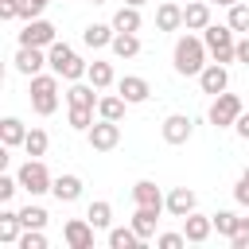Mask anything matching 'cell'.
I'll return each instance as SVG.
<instances>
[{"label": "cell", "instance_id": "1", "mask_svg": "<svg viewBox=\"0 0 249 249\" xmlns=\"http://www.w3.org/2000/svg\"><path fill=\"white\" fill-rule=\"evenodd\" d=\"M206 54H210V51H206V43H202L198 35H191V31H187V35H179V39H175V51H171L175 74H183V78H191V74H195V78H198V74H202V66H206Z\"/></svg>", "mask_w": 249, "mask_h": 249}, {"label": "cell", "instance_id": "2", "mask_svg": "<svg viewBox=\"0 0 249 249\" xmlns=\"http://www.w3.org/2000/svg\"><path fill=\"white\" fill-rule=\"evenodd\" d=\"M47 66H51L58 78H66V82H82L86 70H89V62H82V58L74 54V47H70V43H58V39L47 47Z\"/></svg>", "mask_w": 249, "mask_h": 249}, {"label": "cell", "instance_id": "3", "mask_svg": "<svg viewBox=\"0 0 249 249\" xmlns=\"http://www.w3.org/2000/svg\"><path fill=\"white\" fill-rule=\"evenodd\" d=\"M233 35H237V31H233L230 23H210V27L202 31V43H206V51H210L214 62H222V66L237 62V39H233Z\"/></svg>", "mask_w": 249, "mask_h": 249}, {"label": "cell", "instance_id": "4", "mask_svg": "<svg viewBox=\"0 0 249 249\" xmlns=\"http://www.w3.org/2000/svg\"><path fill=\"white\" fill-rule=\"evenodd\" d=\"M31 109L39 117H51L58 109V74H35L31 78Z\"/></svg>", "mask_w": 249, "mask_h": 249}, {"label": "cell", "instance_id": "5", "mask_svg": "<svg viewBox=\"0 0 249 249\" xmlns=\"http://www.w3.org/2000/svg\"><path fill=\"white\" fill-rule=\"evenodd\" d=\"M16 179H19V187H23L27 195H47V191H51V183H54V179H51V171H47V163H43V160H35V156L16 171Z\"/></svg>", "mask_w": 249, "mask_h": 249}, {"label": "cell", "instance_id": "6", "mask_svg": "<svg viewBox=\"0 0 249 249\" xmlns=\"http://www.w3.org/2000/svg\"><path fill=\"white\" fill-rule=\"evenodd\" d=\"M241 113H245V109H241V97L226 89V93H218L214 105H210V124H214V128H230V124H237Z\"/></svg>", "mask_w": 249, "mask_h": 249}, {"label": "cell", "instance_id": "7", "mask_svg": "<svg viewBox=\"0 0 249 249\" xmlns=\"http://www.w3.org/2000/svg\"><path fill=\"white\" fill-rule=\"evenodd\" d=\"M86 140H89V148L93 152H113L117 144H121V121H93L89 124V132H86Z\"/></svg>", "mask_w": 249, "mask_h": 249}, {"label": "cell", "instance_id": "8", "mask_svg": "<svg viewBox=\"0 0 249 249\" xmlns=\"http://www.w3.org/2000/svg\"><path fill=\"white\" fill-rule=\"evenodd\" d=\"M54 39H58V35H54V23L43 19V16H39V19H27V27L19 31V47H43V51H47Z\"/></svg>", "mask_w": 249, "mask_h": 249}, {"label": "cell", "instance_id": "9", "mask_svg": "<svg viewBox=\"0 0 249 249\" xmlns=\"http://www.w3.org/2000/svg\"><path fill=\"white\" fill-rule=\"evenodd\" d=\"M93 222L89 218H70L66 226H62V241L70 245V249H93Z\"/></svg>", "mask_w": 249, "mask_h": 249}, {"label": "cell", "instance_id": "10", "mask_svg": "<svg viewBox=\"0 0 249 249\" xmlns=\"http://www.w3.org/2000/svg\"><path fill=\"white\" fill-rule=\"evenodd\" d=\"M198 86H202V93L218 97V93H226V89H230V70H226L222 62H206V66H202V74H198Z\"/></svg>", "mask_w": 249, "mask_h": 249}, {"label": "cell", "instance_id": "11", "mask_svg": "<svg viewBox=\"0 0 249 249\" xmlns=\"http://www.w3.org/2000/svg\"><path fill=\"white\" fill-rule=\"evenodd\" d=\"M160 132H163V140H167V144H187V140H191V132H195V121H191L187 113H171V117H163Z\"/></svg>", "mask_w": 249, "mask_h": 249}, {"label": "cell", "instance_id": "12", "mask_svg": "<svg viewBox=\"0 0 249 249\" xmlns=\"http://www.w3.org/2000/svg\"><path fill=\"white\" fill-rule=\"evenodd\" d=\"M163 206H167V214H171V218H187V214L198 206V195H195L191 187H171V191H167V198H163Z\"/></svg>", "mask_w": 249, "mask_h": 249}, {"label": "cell", "instance_id": "13", "mask_svg": "<svg viewBox=\"0 0 249 249\" xmlns=\"http://www.w3.org/2000/svg\"><path fill=\"white\" fill-rule=\"evenodd\" d=\"M183 233H187V241H191V245H202V241L214 233V218H210V214L191 210V214L183 218Z\"/></svg>", "mask_w": 249, "mask_h": 249}, {"label": "cell", "instance_id": "14", "mask_svg": "<svg viewBox=\"0 0 249 249\" xmlns=\"http://www.w3.org/2000/svg\"><path fill=\"white\" fill-rule=\"evenodd\" d=\"M43 66H47V51L43 47H19L16 51V70L19 74L35 78V74H43Z\"/></svg>", "mask_w": 249, "mask_h": 249}, {"label": "cell", "instance_id": "15", "mask_svg": "<svg viewBox=\"0 0 249 249\" xmlns=\"http://www.w3.org/2000/svg\"><path fill=\"white\" fill-rule=\"evenodd\" d=\"M117 93H121L128 105H140V101H148L152 86H148V78H140V74H124V78L117 82Z\"/></svg>", "mask_w": 249, "mask_h": 249}, {"label": "cell", "instance_id": "16", "mask_svg": "<svg viewBox=\"0 0 249 249\" xmlns=\"http://www.w3.org/2000/svg\"><path fill=\"white\" fill-rule=\"evenodd\" d=\"M160 214H163V206H136V214H132V230L148 241V237H156V226H160Z\"/></svg>", "mask_w": 249, "mask_h": 249}, {"label": "cell", "instance_id": "17", "mask_svg": "<svg viewBox=\"0 0 249 249\" xmlns=\"http://www.w3.org/2000/svg\"><path fill=\"white\" fill-rule=\"evenodd\" d=\"M183 27H187V31H206V27H210V4H206V0H187V8H183Z\"/></svg>", "mask_w": 249, "mask_h": 249}, {"label": "cell", "instance_id": "18", "mask_svg": "<svg viewBox=\"0 0 249 249\" xmlns=\"http://www.w3.org/2000/svg\"><path fill=\"white\" fill-rule=\"evenodd\" d=\"M156 27H160V31H179V27H183V8H179L175 0H160V8H156Z\"/></svg>", "mask_w": 249, "mask_h": 249}, {"label": "cell", "instance_id": "19", "mask_svg": "<svg viewBox=\"0 0 249 249\" xmlns=\"http://www.w3.org/2000/svg\"><path fill=\"white\" fill-rule=\"evenodd\" d=\"M113 35H117V27H113V23H89V27L82 31V43H86L89 51H101V47H109V43H113Z\"/></svg>", "mask_w": 249, "mask_h": 249}, {"label": "cell", "instance_id": "20", "mask_svg": "<svg viewBox=\"0 0 249 249\" xmlns=\"http://www.w3.org/2000/svg\"><path fill=\"white\" fill-rule=\"evenodd\" d=\"M51 195H54L58 202H78V198H82V179H78V175H58V179L51 183Z\"/></svg>", "mask_w": 249, "mask_h": 249}, {"label": "cell", "instance_id": "21", "mask_svg": "<svg viewBox=\"0 0 249 249\" xmlns=\"http://www.w3.org/2000/svg\"><path fill=\"white\" fill-rule=\"evenodd\" d=\"M19 233H23V222H19V210H0V241L4 245H16L19 241Z\"/></svg>", "mask_w": 249, "mask_h": 249}, {"label": "cell", "instance_id": "22", "mask_svg": "<svg viewBox=\"0 0 249 249\" xmlns=\"http://www.w3.org/2000/svg\"><path fill=\"white\" fill-rule=\"evenodd\" d=\"M109 47H113L117 58H136V54H140V35H136V31H117Z\"/></svg>", "mask_w": 249, "mask_h": 249}, {"label": "cell", "instance_id": "23", "mask_svg": "<svg viewBox=\"0 0 249 249\" xmlns=\"http://www.w3.org/2000/svg\"><path fill=\"white\" fill-rule=\"evenodd\" d=\"M23 140H27L23 121H19V117H4V121H0V144H4V148H16V144H23Z\"/></svg>", "mask_w": 249, "mask_h": 249}, {"label": "cell", "instance_id": "24", "mask_svg": "<svg viewBox=\"0 0 249 249\" xmlns=\"http://www.w3.org/2000/svg\"><path fill=\"white\" fill-rule=\"evenodd\" d=\"M132 202L136 206H163V195H160V187L152 183V179H140L136 187H132ZM167 210V206H163Z\"/></svg>", "mask_w": 249, "mask_h": 249}, {"label": "cell", "instance_id": "25", "mask_svg": "<svg viewBox=\"0 0 249 249\" xmlns=\"http://www.w3.org/2000/svg\"><path fill=\"white\" fill-rule=\"evenodd\" d=\"M144 245V237L132 230V226H117V230H109V249H140Z\"/></svg>", "mask_w": 249, "mask_h": 249}, {"label": "cell", "instance_id": "26", "mask_svg": "<svg viewBox=\"0 0 249 249\" xmlns=\"http://www.w3.org/2000/svg\"><path fill=\"white\" fill-rule=\"evenodd\" d=\"M140 8H132V4H121L117 12H113V27L117 31H140Z\"/></svg>", "mask_w": 249, "mask_h": 249}, {"label": "cell", "instance_id": "27", "mask_svg": "<svg viewBox=\"0 0 249 249\" xmlns=\"http://www.w3.org/2000/svg\"><path fill=\"white\" fill-rule=\"evenodd\" d=\"M97 86H82V82H70V89H66V101L70 105H86V109H97V93H93Z\"/></svg>", "mask_w": 249, "mask_h": 249}, {"label": "cell", "instance_id": "28", "mask_svg": "<svg viewBox=\"0 0 249 249\" xmlns=\"http://www.w3.org/2000/svg\"><path fill=\"white\" fill-rule=\"evenodd\" d=\"M124 97L121 93H105V97H97V117H105V121H121L124 117Z\"/></svg>", "mask_w": 249, "mask_h": 249}, {"label": "cell", "instance_id": "29", "mask_svg": "<svg viewBox=\"0 0 249 249\" xmlns=\"http://www.w3.org/2000/svg\"><path fill=\"white\" fill-rule=\"evenodd\" d=\"M86 78H89V86H97V89H109V86L117 82V78H113V66H109V62H101V58H93V62H89Z\"/></svg>", "mask_w": 249, "mask_h": 249}, {"label": "cell", "instance_id": "30", "mask_svg": "<svg viewBox=\"0 0 249 249\" xmlns=\"http://www.w3.org/2000/svg\"><path fill=\"white\" fill-rule=\"evenodd\" d=\"M86 218H89V222H93L97 230H109V226H113V206H109L105 198H97V202H89Z\"/></svg>", "mask_w": 249, "mask_h": 249}, {"label": "cell", "instance_id": "31", "mask_svg": "<svg viewBox=\"0 0 249 249\" xmlns=\"http://www.w3.org/2000/svg\"><path fill=\"white\" fill-rule=\"evenodd\" d=\"M19 222H23V230H43V226H47V210L27 202V206L19 210Z\"/></svg>", "mask_w": 249, "mask_h": 249}, {"label": "cell", "instance_id": "32", "mask_svg": "<svg viewBox=\"0 0 249 249\" xmlns=\"http://www.w3.org/2000/svg\"><path fill=\"white\" fill-rule=\"evenodd\" d=\"M233 31H241V35H249V4H230V19H226Z\"/></svg>", "mask_w": 249, "mask_h": 249}, {"label": "cell", "instance_id": "33", "mask_svg": "<svg viewBox=\"0 0 249 249\" xmlns=\"http://www.w3.org/2000/svg\"><path fill=\"white\" fill-rule=\"evenodd\" d=\"M93 113H97V109L70 105V128H78V132H89V124H93Z\"/></svg>", "mask_w": 249, "mask_h": 249}, {"label": "cell", "instance_id": "34", "mask_svg": "<svg viewBox=\"0 0 249 249\" xmlns=\"http://www.w3.org/2000/svg\"><path fill=\"white\" fill-rule=\"evenodd\" d=\"M47 144H51V140H47V132H43V128H27V140H23L27 156H35V160H39V156L47 152Z\"/></svg>", "mask_w": 249, "mask_h": 249}, {"label": "cell", "instance_id": "35", "mask_svg": "<svg viewBox=\"0 0 249 249\" xmlns=\"http://www.w3.org/2000/svg\"><path fill=\"white\" fill-rule=\"evenodd\" d=\"M210 218H214V230H218L222 237H233V230H237V222H241L233 210H218V214H210Z\"/></svg>", "mask_w": 249, "mask_h": 249}, {"label": "cell", "instance_id": "36", "mask_svg": "<svg viewBox=\"0 0 249 249\" xmlns=\"http://www.w3.org/2000/svg\"><path fill=\"white\" fill-rule=\"evenodd\" d=\"M16 245L19 249H47V237H43V230H23Z\"/></svg>", "mask_w": 249, "mask_h": 249}, {"label": "cell", "instance_id": "37", "mask_svg": "<svg viewBox=\"0 0 249 249\" xmlns=\"http://www.w3.org/2000/svg\"><path fill=\"white\" fill-rule=\"evenodd\" d=\"M51 0H19V19H39Z\"/></svg>", "mask_w": 249, "mask_h": 249}, {"label": "cell", "instance_id": "38", "mask_svg": "<svg viewBox=\"0 0 249 249\" xmlns=\"http://www.w3.org/2000/svg\"><path fill=\"white\" fill-rule=\"evenodd\" d=\"M230 245H233V249H249V218H241V222H237V230H233Z\"/></svg>", "mask_w": 249, "mask_h": 249}, {"label": "cell", "instance_id": "39", "mask_svg": "<svg viewBox=\"0 0 249 249\" xmlns=\"http://www.w3.org/2000/svg\"><path fill=\"white\" fill-rule=\"evenodd\" d=\"M16 191H19V179L16 175H0V202H12Z\"/></svg>", "mask_w": 249, "mask_h": 249}, {"label": "cell", "instance_id": "40", "mask_svg": "<svg viewBox=\"0 0 249 249\" xmlns=\"http://www.w3.org/2000/svg\"><path fill=\"white\" fill-rule=\"evenodd\" d=\"M156 245H160V249H183V245H187V233H160Z\"/></svg>", "mask_w": 249, "mask_h": 249}, {"label": "cell", "instance_id": "41", "mask_svg": "<svg viewBox=\"0 0 249 249\" xmlns=\"http://www.w3.org/2000/svg\"><path fill=\"white\" fill-rule=\"evenodd\" d=\"M0 19H19V0H0Z\"/></svg>", "mask_w": 249, "mask_h": 249}, {"label": "cell", "instance_id": "42", "mask_svg": "<svg viewBox=\"0 0 249 249\" xmlns=\"http://www.w3.org/2000/svg\"><path fill=\"white\" fill-rule=\"evenodd\" d=\"M233 198H237L241 206H249V175H241V179H237V187H233Z\"/></svg>", "mask_w": 249, "mask_h": 249}, {"label": "cell", "instance_id": "43", "mask_svg": "<svg viewBox=\"0 0 249 249\" xmlns=\"http://www.w3.org/2000/svg\"><path fill=\"white\" fill-rule=\"evenodd\" d=\"M237 62H241V66H249V35H241V39H237Z\"/></svg>", "mask_w": 249, "mask_h": 249}, {"label": "cell", "instance_id": "44", "mask_svg": "<svg viewBox=\"0 0 249 249\" xmlns=\"http://www.w3.org/2000/svg\"><path fill=\"white\" fill-rule=\"evenodd\" d=\"M233 128H237V136H241V140H249V113H241Z\"/></svg>", "mask_w": 249, "mask_h": 249}, {"label": "cell", "instance_id": "45", "mask_svg": "<svg viewBox=\"0 0 249 249\" xmlns=\"http://www.w3.org/2000/svg\"><path fill=\"white\" fill-rule=\"evenodd\" d=\"M124 4H132V8H144V4H148V0H124Z\"/></svg>", "mask_w": 249, "mask_h": 249}, {"label": "cell", "instance_id": "46", "mask_svg": "<svg viewBox=\"0 0 249 249\" xmlns=\"http://www.w3.org/2000/svg\"><path fill=\"white\" fill-rule=\"evenodd\" d=\"M214 4H222V8H230V4H237V0H214Z\"/></svg>", "mask_w": 249, "mask_h": 249}, {"label": "cell", "instance_id": "47", "mask_svg": "<svg viewBox=\"0 0 249 249\" xmlns=\"http://www.w3.org/2000/svg\"><path fill=\"white\" fill-rule=\"evenodd\" d=\"M93 4H105V0H93Z\"/></svg>", "mask_w": 249, "mask_h": 249}, {"label": "cell", "instance_id": "48", "mask_svg": "<svg viewBox=\"0 0 249 249\" xmlns=\"http://www.w3.org/2000/svg\"><path fill=\"white\" fill-rule=\"evenodd\" d=\"M245 175H249V167H245Z\"/></svg>", "mask_w": 249, "mask_h": 249}]
</instances>
